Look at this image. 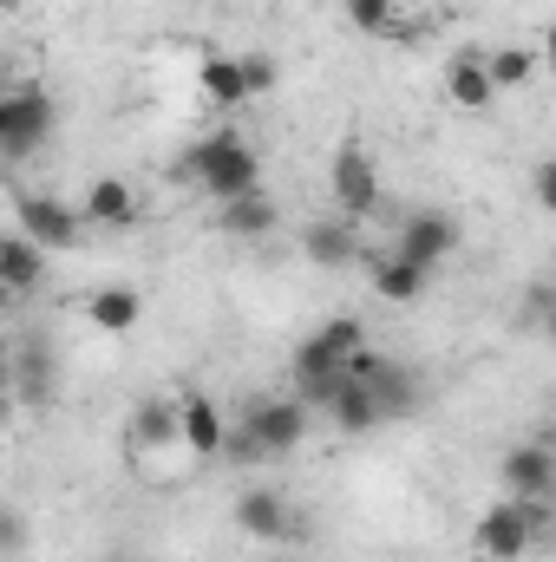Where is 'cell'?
I'll return each mask as SVG.
<instances>
[{
	"label": "cell",
	"instance_id": "cell-1",
	"mask_svg": "<svg viewBox=\"0 0 556 562\" xmlns=\"http://www.w3.org/2000/svg\"><path fill=\"white\" fill-rule=\"evenodd\" d=\"M170 170H177L184 183H203V196H216V203L263 190V157H256V144L243 138V132H230V125L203 132Z\"/></svg>",
	"mask_w": 556,
	"mask_h": 562
},
{
	"label": "cell",
	"instance_id": "cell-2",
	"mask_svg": "<svg viewBox=\"0 0 556 562\" xmlns=\"http://www.w3.org/2000/svg\"><path fill=\"white\" fill-rule=\"evenodd\" d=\"M354 347H367V327L354 321V314H327L301 347H294V400L314 413V406H327L334 393H341V380H347V353Z\"/></svg>",
	"mask_w": 556,
	"mask_h": 562
},
{
	"label": "cell",
	"instance_id": "cell-3",
	"mask_svg": "<svg viewBox=\"0 0 556 562\" xmlns=\"http://www.w3.org/2000/svg\"><path fill=\"white\" fill-rule=\"evenodd\" d=\"M544 537V504H518V497H498L478 524H471V550L478 562H524Z\"/></svg>",
	"mask_w": 556,
	"mask_h": 562
},
{
	"label": "cell",
	"instance_id": "cell-4",
	"mask_svg": "<svg viewBox=\"0 0 556 562\" xmlns=\"http://www.w3.org/2000/svg\"><path fill=\"white\" fill-rule=\"evenodd\" d=\"M327 196H334V216L347 223H367L380 210V164L360 138H341L327 157Z\"/></svg>",
	"mask_w": 556,
	"mask_h": 562
},
{
	"label": "cell",
	"instance_id": "cell-5",
	"mask_svg": "<svg viewBox=\"0 0 556 562\" xmlns=\"http://www.w3.org/2000/svg\"><path fill=\"white\" fill-rule=\"evenodd\" d=\"M236 425L263 445V458H288V451H301V438H308V406H301L294 393H288V400H281V393H263V400L243 406Z\"/></svg>",
	"mask_w": 556,
	"mask_h": 562
},
{
	"label": "cell",
	"instance_id": "cell-6",
	"mask_svg": "<svg viewBox=\"0 0 556 562\" xmlns=\"http://www.w3.org/2000/svg\"><path fill=\"white\" fill-rule=\"evenodd\" d=\"M53 125H59V105H53V92L46 86H13V99H7V132H0V157H33L40 144L53 138Z\"/></svg>",
	"mask_w": 556,
	"mask_h": 562
},
{
	"label": "cell",
	"instance_id": "cell-7",
	"mask_svg": "<svg viewBox=\"0 0 556 562\" xmlns=\"http://www.w3.org/2000/svg\"><path fill=\"white\" fill-rule=\"evenodd\" d=\"M13 210H20V236L40 243L46 256H53V249H73L79 229H86V223H79V203H59V196H46V190H20Z\"/></svg>",
	"mask_w": 556,
	"mask_h": 562
},
{
	"label": "cell",
	"instance_id": "cell-8",
	"mask_svg": "<svg viewBox=\"0 0 556 562\" xmlns=\"http://www.w3.org/2000/svg\"><path fill=\"white\" fill-rule=\"evenodd\" d=\"M504 497H518V504H551L556 497V451L544 438H524L504 451Z\"/></svg>",
	"mask_w": 556,
	"mask_h": 562
},
{
	"label": "cell",
	"instance_id": "cell-9",
	"mask_svg": "<svg viewBox=\"0 0 556 562\" xmlns=\"http://www.w3.org/2000/svg\"><path fill=\"white\" fill-rule=\"evenodd\" d=\"M452 249H458V223H452L445 210H413V216L400 223V236H393V256H407L425 276H432Z\"/></svg>",
	"mask_w": 556,
	"mask_h": 562
},
{
	"label": "cell",
	"instance_id": "cell-10",
	"mask_svg": "<svg viewBox=\"0 0 556 562\" xmlns=\"http://www.w3.org/2000/svg\"><path fill=\"white\" fill-rule=\"evenodd\" d=\"M223 438H230V419L210 393H177V451L190 458H223Z\"/></svg>",
	"mask_w": 556,
	"mask_h": 562
},
{
	"label": "cell",
	"instance_id": "cell-11",
	"mask_svg": "<svg viewBox=\"0 0 556 562\" xmlns=\"http://www.w3.org/2000/svg\"><path fill=\"white\" fill-rule=\"evenodd\" d=\"M138 216H144V203L125 177H92L86 183V203H79L86 229H138Z\"/></svg>",
	"mask_w": 556,
	"mask_h": 562
},
{
	"label": "cell",
	"instance_id": "cell-12",
	"mask_svg": "<svg viewBox=\"0 0 556 562\" xmlns=\"http://www.w3.org/2000/svg\"><path fill=\"white\" fill-rule=\"evenodd\" d=\"M138 321H144V294L132 281H105V288L86 294V327H92V334L125 340V334H138Z\"/></svg>",
	"mask_w": 556,
	"mask_h": 562
},
{
	"label": "cell",
	"instance_id": "cell-13",
	"mask_svg": "<svg viewBox=\"0 0 556 562\" xmlns=\"http://www.w3.org/2000/svg\"><path fill=\"white\" fill-rule=\"evenodd\" d=\"M236 530L256 537V543H288V537H301V524H294V510H288L281 491H243V497H236Z\"/></svg>",
	"mask_w": 556,
	"mask_h": 562
},
{
	"label": "cell",
	"instance_id": "cell-14",
	"mask_svg": "<svg viewBox=\"0 0 556 562\" xmlns=\"http://www.w3.org/2000/svg\"><path fill=\"white\" fill-rule=\"evenodd\" d=\"M438 92H445V105H452V112H471V119L498 105V92H491V79H485V53H452V59H445Z\"/></svg>",
	"mask_w": 556,
	"mask_h": 562
},
{
	"label": "cell",
	"instance_id": "cell-15",
	"mask_svg": "<svg viewBox=\"0 0 556 562\" xmlns=\"http://www.w3.org/2000/svg\"><path fill=\"white\" fill-rule=\"evenodd\" d=\"M301 249H308L314 269H354V262H360V236H354L347 216H314V223L301 229Z\"/></svg>",
	"mask_w": 556,
	"mask_h": 562
},
{
	"label": "cell",
	"instance_id": "cell-16",
	"mask_svg": "<svg viewBox=\"0 0 556 562\" xmlns=\"http://www.w3.org/2000/svg\"><path fill=\"white\" fill-rule=\"evenodd\" d=\"M46 281V249L26 236H0V301H26Z\"/></svg>",
	"mask_w": 556,
	"mask_h": 562
},
{
	"label": "cell",
	"instance_id": "cell-17",
	"mask_svg": "<svg viewBox=\"0 0 556 562\" xmlns=\"http://www.w3.org/2000/svg\"><path fill=\"white\" fill-rule=\"evenodd\" d=\"M276 203L263 196V190H249V196H230V203H216V229L223 236H236V243H263L269 229H276Z\"/></svg>",
	"mask_w": 556,
	"mask_h": 562
},
{
	"label": "cell",
	"instance_id": "cell-18",
	"mask_svg": "<svg viewBox=\"0 0 556 562\" xmlns=\"http://www.w3.org/2000/svg\"><path fill=\"white\" fill-rule=\"evenodd\" d=\"M197 86H203V99L223 105V112L249 105V86H243V59H236V53H203V59H197Z\"/></svg>",
	"mask_w": 556,
	"mask_h": 562
},
{
	"label": "cell",
	"instance_id": "cell-19",
	"mask_svg": "<svg viewBox=\"0 0 556 562\" xmlns=\"http://www.w3.org/2000/svg\"><path fill=\"white\" fill-rule=\"evenodd\" d=\"M132 451H170L177 445V400H138V413L125 419Z\"/></svg>",
	"mask_w": 556,
	"mask_h": 562
},
{
	"label": "cell",
	"instance_id": "cell-20",
	"mask_svg": "<svg viewBox=\"0 0 556 562\" xmlns=\"http://www.w3.org/2000/svg\"><path fill=\"white\" fill-rule=\"evenodd\" d=\"M321 413L341 425L347 438H360V431H374V425L387 419V413H380V400H374V386H360V380H341V393H334Z\"/></svg>",
	"mask_w": 556,
	"mask_h": 562
},
{
	"label": "cell",
	"instance_id": "cell-21",
	"mask_svg": "<svg viewBox=\"0 0 556 562\" xmlns=\"http://www.w3.org/2000/svg\"><path fill=\"white\" fill-rule=\"evenodd\" d=\"M367 276H374V294H380V301H400V307L425 294V269H413V262H407V256H393V249H387V256H374V262H367Z\"/></svg>",
	"mask_w": 556,
	"mask_h": 562
},
{
	"label": "cell",
	"instance_id": "cell-22",
	"mask_svg": "<svg viewBox=\"0 0 556 562\" xmlns=\"http://www.w3.org/2000/svg\"><path fill=\"white\" fill-rule=\"evenodd\" d=\"M537 46H498V53H485V79H491V92H524L531 79H537Z\"/></svg>",
	"mask_w": 556,
	"mask_h": 562
},
{
	"label": "cell",
	"instance_id": "cell-23",
	"mask_svg": "<svg viewBox=\"0 0 556 562\" xmlns=\"http://www.w3.org/2000/svg\"><path fill=\"white\" fill-rule=\"evenodd\" d=\"M13 386L40 406V400H53V353L46 347H20L13 353Z\"/></svg>",
	"mask_w": 556,
	"mask_h": 562
},
{
	"label": "cell",
	"instance_id": "cell-24",
	"mask_svg": "<svg viewBox=\"0 0 556 562\" xmlns=\"http://www.w3.org/2000/svg\"><path fill=\"white\" fill-rule=\"evenodd\" d=\"M367 386H374V400H380V413H387V419H393V413H413V373H407V367L380 360V373H374Z\"/></svg>",
	"mask_w": 556,
	"mask_h": 562
},
{
	"label": "cell",
	"instance_id": "cell-25",
	"mask_svg": "<svg viewBox=\"0 0 556 562\" xmlns=\"http://www.w3.org/2000/svg\"><path fill=\"white\" fill-rule=\"evenodd\" d=\"M400 7H407V0H347V20H354L360 33L387 40V33H400Z\"/></svg>",
	"mask_w": 556,
	"mask_h": 562
},
{
	"label": "cell",
	"instance_id": "cell-26",
	"mask_svg": "<svg viewBox=\"0 0 556 562\" xmlns=\"http://www.w3.org/2000/svg\"><path fill=\"white\" fill-rule=\"evenodd\" d=\"M26 543H33V524H26V510L0 504V562H13Z\"/></svg>",
	"mask_w": 556,
	"mask_h": 562
},
{
	"label": "cell",
	"instance_id": "cell-27",
	"mask_svg": "<svg viewBox=\"0 0 556 562\" xmlns=\"http://www.w3.org/2000/svg\"><path fill=\"white\" fill-rule=\"evenodd\" d=\"M236 59H243V86H249V99L276 92V59H269V53H236Z\"/></svg>",
	"mask_w": 556,
	"mask_h": 562
},
{
	"label": "cell",
	"instance_id": "cell-28",
	"mask_svg": "<svg viewBox=\"0 0 556 562\" xmlns=\"http://www.w3.org/2000/svg\"><path fill=\"white\" fill-rule=\"evenodd\" d=\"M531 177H537V203H544V210H551V203H556V170H551V164H537V170H531Z\"/></svg>",
	"mask_w": 556,
	"mask_h": 562
},
{
	"label": "cell",
	"instance_id": "cell-29",
	"mask_svg": "<svg viewBox=\"0 0 556 562\" xmlns=\"http://www.w3.org/2000/svg\"><path fill=\"white\" fill-rule=\"evenodd\" d=\"M0 393H13V347H0Z\"/></svg>",
	"mask_w": 556,
	"mask_h": 562
},
{
	"label": "cell",
	"instance_id": "cell-30",
	"mask_svg": "<svg viewBox=\"0 0 556 562\" xmlns=\"http://www.w3.org/2000/svg\"><path fill=\"white\" fill-rule=\"evenodd\" d=\"M7 431H13V393H0V445H7Z\"/></svg>",
	"mask_w": 556,
	"mask_h": 562
},
{
	"label": "cell",
	"instance_id": "cell-31",
	"mask_svg": "<svg viewBox=\"0 0 556 562\" xmlns=\"http://www.w3.org/2000/svg\"><path fill=\"white\" fill-rule=\"evenodd\" d=\"M7 99H13V86H0V132H7Z\"/></svg>",
	"mask_w": 556,
	"mask_h": 562
},
{
	"label": "cell",
	"instance_id": "cell-32",
	"mask_svg": "<svg viewBox=\"0 0 556 562\" xmlns=\"http://www.w3.org/2000/svg\"><path fill=\"white\" fill-rule=\"evenodd\" d=\"M20 7H26V0H0V13H20Z\"/></svg>",
	"mask_w": 556,
	"mask_h": 562
},
{
	"label": "cell",
	"instance_id": "cell-33",
	"mask_svg": "<svg viewBox=\"0 0 556 562\" xmlns=\"http://www.w3.org/2000/svg\"><path fill=\"white\" fill-rule=\"evenodd\" d=\"M0 86H7V53H0Z\"/></svg>",
	"mask_w": 556,
	"mask_h": 562
}]
</instances>
